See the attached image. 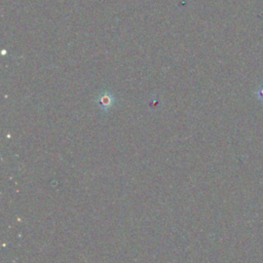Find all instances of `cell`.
<instances>
[{
  "instance_id": "obj_1",
  "label": "cell",
  "mask_w": 263,
  "mask_h": 263,
  "mask_svg": "<svg viewBox=\"0 0 263 263\" xmlns=\"http://www.w3.org/2000/svg\"><path fill=\"white\" fill-rule=\"evenodd\" d=\"M256 95H257L258 100L263 103V83L258 87V89L256 91Z\"/></svg>"
}]
</instances>
